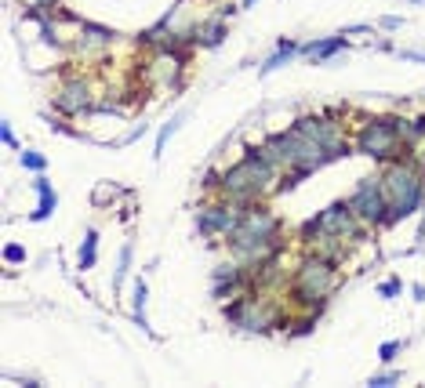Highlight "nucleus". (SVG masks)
I'll return each instance as SVG.
<instances>
[{
  "mask_svg": "<svg viewBox=\"0 0 425 388\" xmlns=\"http://www.w3.org/2000/svg\"><path fill=\"white\" fill-rule=\"evenodd\" d=\"M229 247L237 254V262L262 265L266 257H273L280 250V222H276L266 207H247L240 225L229 236Z\"/></svg>",
  "mask_w": 425,
  "mask_h": 388,
  "instance_id": "1",
  "label": "nucleus"
},
{
  "mask_svg": "<svg viewBox=\"0 0 425 388\" xmlns=\"http://www.w3.org/2000/svg\"><path fill=\"white\" fill-rule=\"evenodd\" d=\"M381 189H386V196H389L386 225H396L425 203V170L414 163V156L411 160H393L386 167V175H381Z\"/></svg>",
  "mask_w": 425,
  "mask_h": 388,
  "instance_id": "2",
  "label": "nucleus"
},
{
  "mask_svg": "<svg viewBox=\"0 0 425 388\" xmlns=\"http://www.w3.org/2000/svg\"><path fill=\"white\" fill-rule=\"evenodd\" d=\"M273 178H276V163L269 160L262 145H251L244 160L222 175V192L229 196V203H254L269 189Z\"/></svg>",
  "mask_w": 425,
  "mask_h": 388,
  "instance_id": "3",
  "label": "nucleus"
},
{
  "mask_svg": "<svg viewBox=\"0 0 425 388\" xmlns=\"http://www.w3.org/2000/svg\"><path fill=\"white\" fill-rule=\"evenodd\" d=\"M407 131H411V120H400V116L367 120L356 135V153L393 163L400 160V138H407Z\"/></svg>",
  "mask_w": 425,
  "mask_h": 388,
  "instance_id": "4",
  "label": "nucleus"
},
{
  "mask_svg": "<svg viewBox=\"0 0 425 388\" xmlns=\"http://www.w3.org/2000/svg\"><path fill=\"white\" fill-rule=\"evenodd\" d=\"M338 276H334V265L327 257H306L299 265V276H294V297L302 301V305H313L320 309L324 297L334 290Z\"/></svg>",
  "mask_w": 425,
  "mask_h": 388,
  "instance_id": "5",
  "label": "nucleus"
},
{
  "mask_svg": "<svg viewBox=\"0 0 425 388\" xmlns=\"http://www.w3.org/2000/svg\"><path fill=\"white\" fill-rule=\"evenodd\" d=\"M302 236L306 240H313V236H327V240H360L364 236V222L353 214L349 203H331L327 210H320L316 218H309L302 225Z\"/></svg>",
  "mask_w": 425,
  "mask_h": 388,
  "instance_id": "6",
  "label": "nucleus"
},
{
  "mask_svg": "<svg viewBox=\"0 0 425 388\" xmlns=\"http://www.w3.org/2000/svg\"><path fill=\"white\" fill-rule=\"evenodd\" d=\"M349 207L364 225H386L389 196H386V189H381V178H360L356 192L349 196Z\"/></svg>",
  "mask_w": 425,
  "mask_h": 388,
  "instance_id": "7",
  "label": "nucleus"
},
{
  "mask_svg": "<svg viewBox=\"0 0 425 388\" xmlns=\"http://www.w3.org/2000/svg\"><path fill=\"white\" fill-rule=\"evenodd\" d=\"M294 127H299L302 135H309L313 142H320V145H324V153H327V160L349 156V142L342 138L338 123H327V120H320V116H302Z\"/></svg>",
  "mask_w": 425,
  "mask_h": 388,
  "instance_id": "8",
  "label": "nucleus"
},
{
  "mask_svg": "<svg viewBox=\"0 0 425 388\" xmlns=\"http://www.w3.org/2000/svg\"><path fill=\"white\" fill-rule=\"evenodd\" d=\"M240 218H244V210H233V207L218 203V207H204L200 218H197V225H200L204 236H225V240H229L233 229L240 225Z\"/></svg>",
  "mask_w": 425,
  "mask_h": 388,
  "instance_id": "9",
  "label": "nucleus"
},
{
  "mask_svg": "<svg viewBox=\"0 0 425 388\" xmlns=\"http://www.w3.org/2000/svg\"><path fill=\"white\" fill-rule=\"evenodd\" d=\"M225 319H233V323H237V327H244V330H269V327H273V316H269L254 297L233 301V305L225 309Z\"/></svg>",
  "mask_w": 425,
  "mask_h": 388,
  "instance_id": "10",
  "label": "nucleus"
},
{
  "mask_svg": "<svg viewBox=\"0 0 425 388\" xmlns=\"http://www.w3.org/2000/svg\"><path fill=\"white\" fill-rule=\"evenodd\" d=\"M58 109L62 113H84L91 105V95H88V83L84 80H73V83H66V88L58 91Z\"/></svg>",
  "mask_w": 425,
  "mask_h": 388,
  "instance_id": "11",
  "label": "nucleus"
},
{
  "mask_svg": "<svg viewBox=\"0 0 425 388\" xmlns=\"http://www.w3.org/2000/svg\"><path fill=\"white\" fill-rule=\"evenodd\" d=\"M240 283H244V272H240L237 265H218V269H215V297L237 294Z\"/></svg>",
  "mask_w": 425,
  "mask_h": 388,
  "instance_id": "12",
  "label": "nucleus"
},
{
  "mask_svg": "<svg viewBox=\"0 0 425 388\" xmlns=\"http://www.w3.org/2000/svg\"><path fill=\"white\" fill-rule=\"evenodd\" d=\"M37 196H40V203L33 210V222H44V218H51V210L58 207V196H55V189H51V182L44 175L37 178Z\"/></svg>",
  "mask_w": 425,
  "mask_h": 388,
  "instance_id": "13",
  "label": "nucleus"
},
{
  "mask_svg": "<svg viewBox=\"0 0 425 388\" xmlns=\"http://www.w3.org/2000/svg\"><path fill=\"white\" fill-rule=\"evenodd\" d=\"M342 48H346V36H331V40H324V44H309L302 51H309L313 62H324V58H331L334 51H342Z\"/></svg>",
  "mask_w": 425,
  "mask_h": 388,
  "instance_id": "14",
  "label": "nucleus"
},
{
  "mask_svg": "<svg viewBox=\"0 0 425 388\" xmlns=\"http://www.w3.org/2000/svg\"><path fill=\"white\" fill-rule=\"evenodd\" d=\"M145 297H150L145 279H135V323H138L142 330H150V323H145Z\"/></svg>",
  "mask_w": 425,
  "mask_h": 388,
  "instance_id": "15",
  "label": "nucleus"
},
{
  "mask_svg": "<svg viewBox=\"0 0 425 388\" xmlns=\"http://www.w3.org/2000/svg\"><path fill=\"white\" fill-rule=\"evenodd\" d=\"M95 254H98V232L88 229V236H84V247H80V269H91L95 265Z\"/></svg>",
  "mask_w": 425,
  "mask_h": 388,
  "instance_id": "16",
  "label": "nucleus"
},
{
  "mask_svg": "<svg viewBox=\"0 0 425 388\" xmlns=\"http://www.w3.org/2000/svg\"><path fill=\"white\" fill-rule=\"evenodd\" d=\"M294 51H299V48H294V44H287V40H280V48H276V55L266 62V66H262V73H273V69H280L284 66V62L294 55Z\"/></svg>",
  "mask_w": 425,
  "mask_h": 388,
  "instance_id": "17",
  "label": "nucleus"
},
{
  "mask_svg": "<svg viewBox=\"0 0 425 388\" xmlns=\"http://www.w3.org/2000/svg\"><path fill=\"white\" fill-rule=\"evenodd\" d=\"M178 123H182V116H171V123H164V131H160V138H157V156L164 153V145H167V138H171V135L178 131Z\"/></svg>",
  "mask_w": 425,
  "mask_h": 388,
  "instance_id": "18",
  "label": "nucleus"
},
{
  "mask_svg": "<svg viewBox=\"0 0 425 388\" xmlns=\"http://www.w3.org/2000/svg\"><path fill=\"white\" fill-rule=\"evenodd\" d=\"M127 269H131V247H124V250H120V269H117V276H113V287H120V283H124Z\"/></svg>",
  "mask_w": 425,
  "mask_h": 388,
  "instance_id": "19",
  "label": "nucleus"
},
{
  "mask_svg": "<svg viewBox=\"0 0 425 388\" xmlns=\"http://www.w3.org/2000/svg\"><path fill=\"white\" fill-rule=\"evenodd\" d=\"M400 349H403V341H386V344L378 349V359H381V363H393Z\"/></svg>",
  "mask_w": 425,
  "mask_h": 388,
  "instance_id": "20",
  "label": "nucleus"
},
{
  "mask_svg": "<svg viewBox=\"0 0 425 388\" xmlns=\"http://www.w3.org/2000/svg\"><path fill=\"white\" fill-rule=\"evenodd\" d=\"M4 262H8V265H18V262H26V247H18V243H8V247H4Z\"/></svg>",
  "mask_w": 425,
  "mask_h": 388,
  "instance_id": "21",
  "label": "nucleus"
},
{
  "mask_svg": "<svg viewBox=\"0 0 425 388\" xmlns=\"http://www.w3.org/2000/svg\"><path fill=\"white\" fill-rule=\"evenodd\" d=\"M22 167H30V170H37V175H40V170L48 167V160L40 156V153H22Z\"/></svg>",
  "mask_w": 425,
  "mask_h": 388,
  "instance_id": "22",
  "label": "nucleus"
},
{
  "mask_svg": "<svg viewBox=\"0 0 425 388\" xmlns=\"http://www.w3.org/2000/svg\"><path fill=\"white\" fill-rule=\"evenodd\" d=\"M110 196H117V189H113L110 182H102V185L95 189V203H105V200H110Z\"/></svg>",
  "mask_w": 425,
  "mask_h": 388,
  "instance_id": "23",
  "label": "nucleus"
},
{
  "mask_svg": "<svg viewBox=\"0 0 425 388\" xmlns=\"http://www.w3.org/2000/svg\"><path fill=\"white\" fill-rule=\"evenodd\" d=\"M400 381V374L396 370H389V374H378V377H371L367 384H378V388H386V384H396Z\"/></svg>",
  "mask_w": 425,
  "mask_h": 388,
  "instance_id": "24",
  "label": "nucleus"
},
{
  "mask_svg": "<svg viewBox=\"0 0 425 388\" xmlns=\"http://www.w3.org/2000/svg\"><path fill=\"white\" fill-rule=\"evenodd\" d=\"M378 294H381V297H393V294H400V279H386V283L378 287Z\"/></svg>",
  "mask_w": 425,
  "mask_h": 388,
  "instance_id": "25",
  "label": "nucleus"
},
{
  "mask_svg": "<svg viewBox=\"0 0 425 388\" xmlns=\"http://www.w3.org/2000/svg\"><path fill=\"white\" fill-rule=\"evenodd\" d=\"M4 145H15V131H11V123H4Z\"/></svg>",
  "mask_w": 425,
  "mask_h": 388,
  "instance_id": "26",
  "label": "nucleus"
},
{
  "mask_svg": "<svg viewBox=\"0 0 425 388\" xmlns=\"http://www.w3.org/2000/svg\"><path fill=\"white\" fill-rule=\"evenodd\" d=\"M414 297H418V301H425V283H414Z\"/></svg>",
  "mask_w": 425,
  "mask_h": 388,
  "instance_id": "27",
  "label": "nucleus"
},
{
  "mask_svg": "<svg viewBox=\"0 0 425 388\" xmlns=\"http://www.w3.org/2000/svg\"><path fill=\"white\" fill-rule=\"evenodd\" d=\"M251 4H254V0H244V8H251Z\"/></svg>",
  "mask_w": 425,
  "mask_h": 388,
  "instance_id": "28",
  "label": "nucleus"
}]
</instances>
